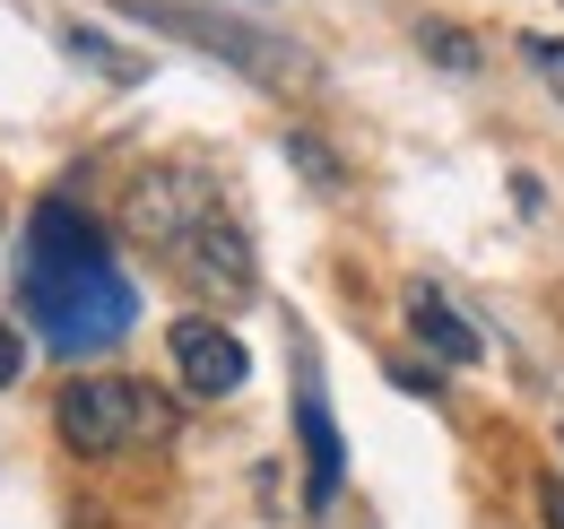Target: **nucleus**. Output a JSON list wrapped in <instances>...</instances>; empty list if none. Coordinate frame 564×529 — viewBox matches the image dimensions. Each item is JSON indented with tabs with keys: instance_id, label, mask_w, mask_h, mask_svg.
Returning <instances> with one entry per match:
<instances>
[{
	"instance_id": "f257e3e1",
	"label": "nucleus",
	"mask_w": 564,
	"mask_h": 529,
	"mask_svg": "<svg viewBox=\"0 0 564 529\" xmlns=\"http://www.w3.org/2000/svg\"><path fill=\"white\" fill-rule=\"evenodd\" d=\"M18 304L44 347L87 356V347H113L131 331V278L113 269L105 235L78 217L70 199H44L26 217V252H18Z\"/></svg>"
},
{
	"instance_id": "f03ea898",
	"label": "nucleus",
	"mask_w": 564,
	"mask_h": 529,
	"mask_svg": "<svg viewBox=\"0 0 564 529\" xmlns=\"http://www.w3.org/2000/svg\"><path fill=\"white\" fill-rule=\"evenodd\" d=\"M122 226L140 235L156 261L174 269L192 295H209V304H252V235L235 226V208H226V183H217L209 165H148L140 183L122 192Z\"/></svg>"
},
{
	"instance_id": "7ed1b4c3",
	"label": "nucleus",
	"mask_w": 564,
	"mask_h": 529,
	"mask_svg": "<svg viewBox=\"0 0 564 529\" xmlns=\"http://www.w3.org/2000/svg\"><path fill=\"white\" fill-rule=\"evenodd\" d=\"M53 417H62V443L87 452V461L148 452V443L174 434V399L148 391V382H131V374H70L62 399H53Z\"/></svg>"
},
{
	"instance_id": "20e7f679",
	"label": "nucleus",
	"mask_w": 564,
	"mask_h": 529,
	"mask_svg": "<svg viewBox=\"0 0 564 529\" xmlns=\"http://www.w3.org/2000/svg\"><path fill=\"white\" fill-rule=\"evenodd\" d=\"M131 18L183 35V44H200V53H226V62H243L252 78H286V69H295V53H286L279 35H252V26H226V18H192V9H165V0H131Z\"/></svg>"
},
{
	"instance_id": "39448f33",
	"label": "nucleus",
	"mask_w": 564,
	"mask_h": 529,
	"mask_svg": "<svg viewBox=\"0 0 564 529\" xmlns=\"http://www.w3.org/2000/svg\"><path fill=\"white\" fill-rule=\"evenodd\" d=\"M165 347H174V374H183L192 399H226V391H243V374H252V356L235 347V331L209 322V313H183L165 331Z\"/></svg>"
},
{
	"instance_id": "423d86ee",
	"label": "nucleus",
	"mask_w": 564,
	"mask_h": 529,
	"mask_svg": "<svg viewBox=\"0 0 564 529\" xmlns=\"http://www.w3.org/2000/svg\"><path fill=\"white\" fill-rule=\"evenodd\" d=\"M409 331H417L443 365H478V356H487V347H478V331H469V322H460L434 287H417V295H409Z\"/></svg>"
},
{
	"instance_id": "0eeeda50",
	"label": "nucleus",
	"mask_w": 564,
	"mask_h": 529,
	"mask_svg": "<svg viewBox=\"0 0 564 529\" xmlns=\"http://www.w3.org/2000/svg\"><path fill=\"white\" fill-rule=\"evenodd\" d=\"M295 425H304V452H313V477H304V504L322 512L330 495H339V434H330V408H322V391L304 382V399H295Z\"/></svg>"
},
{
	"instance_id": "6e6552de",
	"label": "nucleus",
	"mask_w": 564,
	"mask_h": 529,
	"mask_svg": "<svg viewBox=\"0 0 564 529\" xmlns=\"http://www.w3.org/2000/svg\"><path fill=\"white\" fill-rule=\"evenodd\" d=\"M70 53H78V62H96V69H113V78H140L131 53H113V44H105V35H87V26H70Z\"/></svg>"
},
{
	"instance_id": "1a4fd4ad",
	"label": "nucleus",
	"mask_w": 564,
	"mask_h": 529,
	"mask_svg": "<svg viewBox=\"0 0 564 529\" xmlns=\"http://www.w3.org/2000/svg\"><path fill=\"white\" fill-rule=\"evenodd\" d=\"M417 44H425V53H434V62H452V69H478V44H469L460 26H425Z\"/></svg>"
},
{
	"instance_id": "9d476101",
	"label": "nucleus",
	"mask_w": 564,
	"mask_h": 529,
	"mask_svg": "<svg viewBox=\"0 0 564 529\" xmlns=\"http://www.w3.org/2000/svg\"><path fill=\"white\" fill-rule=\"evenodd\" d=\"M521 53H530V69L547 78V96H564V35H530Z\"/></svg>"
},
{
	"instance_id": "9b49d317",
	"label": "nucleus",
	"mask_w": 564,
	"mask_h": 529,
	"mask_svg": "<svg viewBox=\"0 0 564 529\" xmlns=\"http://www.w3.org/2000/svg\"><path fill=\"white\" fill-rule=\"evenodd\" d=\"M286 148H295V165H304V174H313V183H339V165H330V156H322V148H313V139H304V131L286 139Z\"/></svg>"
},
{
	"instance_id": "f8f14e48",
	"label": "nucleus",
	"mask_w": 564,
	"mask_h": 529,
	"mask_svg": "<svg viewBox=\"0 0 564 529\" xmlns=\"http://www.w3.org/2000/svg\"><path fill=\"white\" fill-rule=\"evenodd\" d=\"M18 365H26V338H18V331H9V322H0V391L18 382Z\"/></svg>"
},
{
	"instance_id": "ddd939ff",
	"label": "nucleus",
	"mask_w": 564,
	"mask_h": 529,
	"mask_svg": "<svg viewBox=\"0 0 564 529\" xmlns=\"http://www.w3.org/2000/svg\"><path fill=\"white\" fill-rule=\"evenodd\" d=\"M539 521H547V529H564V486H556V477L539 486Z\"/></svg>"
}]
</instances>
